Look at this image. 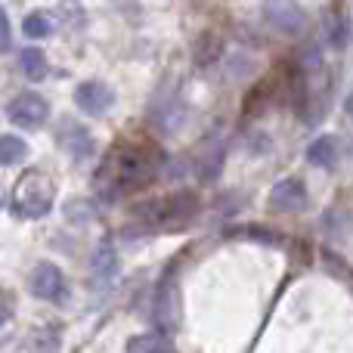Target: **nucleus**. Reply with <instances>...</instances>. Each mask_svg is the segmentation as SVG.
<instances>
[{"mask_svg": "<svg viewBox=\"0 0 353 353\" xmlns=\"http://www.w3.org/2000/svg\"><path fill=\"white\" fill-rule=\"evenodd\" d=\"M159 152L149 146H118L105 155L97 174V189L103 199L115 201L128 192H140L159 174Z\"/></svg>", "mask_w": 353, "mask_h": 353, "instance_id": "1", "label": "nucleus"}, {"mask_svg": "<svg viewBox=\"0 0 353 353\" xmlns=\"http://www.w3.org/2000/svg\"><path fill=\"white\" fill-rule=\"evenodd\" d=\"M56 199V186L47 174L25 171L12 189V214L22 220H41L50 214Z\"/></svg>", "mask_w": 353, "mask_h": 353, "instance_id": "2", "label": "nucleus"}, {"mask_svg": "<svg viewBox=\"0 0 353 353\" xmlns=\"http://www.w3.org/2000/svg\"><path fill=\"white\" fill-rule=\"evenodd\" d=\"M199 214V199L192 192H176L168 195V199H152L143 201V205L134 208V217L140 223H149L152 230H161V226H180L186 220H192Z\"/></svg>", "mask_w": 353, "mask_h": 353, "instance_id": "3", "label": "nucleus"}, {"mask_svg": "<svg viewBox=\"0 0 353 353\" xmlns=\"http://www.w3.org/2000/svg\"><path fill=\"white\" fill-rule=\"evenodd\" d=\"M6 115H10V121L16 124V128L37 130V128H43V121L50 118V105L41 93H19L16 99H10Z\"/></svg>", "mask_w": 353, "mask_h": 353, "instance_id": "4", "label": "nucleus"}, {"mask_svg": "<svg viewBox=\"0 0 353 353\" xmlns=\"http://www.w3.org/2000/svg\"><path fill=\"white\" fill-rule=\"evenodd\" d=\"M31 294L41 301H50V304H62L65 301V276L56 263L43 261L34 267L31 273Z\"/></svg>", "mask_w": 353, "mask_h": 353, "instance_id": "5", "label": "nucleus"}, {"mask_svg": "<svg viewBox=\"0 0 353 353\" xmlns=\"http://www.w3.org/2000/svg\"><path fill=\"white\" fill-rule=\"evenodd\" d=\"M263 16L282 34H298L307 22L298 0H263Z\"/></svg>", "mask_w": 353, "mask_h": 353, "instance_id": "6", "label": "nucleus"}, {"mask_svg": "<svg viewBox=\"0 0 353 353\" xmlns=\"http://www.w3.org/2000/svg\"><path fill=\"white\" fill-rule=\"evenodd\" d=\"M112 103H115V93H112V87L103 84V81H84V84H78V90H74V105H78L84 115H103V112L112 109Z\"/></svg>", "mask_w": 353, "mask_h": 353, "instance_id": "7", "label": "nucleus"}, {"mask_svg": "<svg viewBox=\"0 0 353 353\" xmlns=\"http://www.w3.org/2000/svg\"><path fill=\"white\" fill-rule=\"evenodd\" d=\"M270 208L282 214H294L307 208V186L298 180V176H288V180H279L270 192Z\"/></svg>", "mask_w": 353, "mask_h": 353, "instance_id": "8", "label": "nucleus"}, {"mask_svg": "<svg viewBox=\"0 0 353 353\" xmlns=\"http://www.w3.org/2000/svg\"><path fill=\"white\" fill-rule=\"evenodd\" d=\"M59 143H62V149H65L72 159H78V161H84L87 155H93V137H90V130L81 128L78 121H62Z\"/></svg>", "mask_w": 353, "mask_h": 353, "instance_id": "9", "label": "nucleus"}, {"mask_svg": "<svg viewBox=\"0 0 353 353\" xmlns=\"http://www.w3.org/2000/svg\"><path fill=\"white\" fill-rule=\"evenodd\" d=\"M176 288H174V270L168 273V279H161L159 294H155V319L161 329H174L176 325Z\"/></svg>", "mask_w": 353, "mask_h": 353, "instance_id": "10", "label": "nucleus"}, {"mask_svg": "<svg viewBox=\"0 0 353 353\" xmlns=\"http://www.w3.org/2000/svg\"><path fill=\"white\" fill-rule=\"evenodd\" d=\"M115 276H118V251H115V245L103 242L93 251V279L99 285H109Z\"/></svg>", "mask_w": 353, "mask_h": 353, "instance_id": "11", "label": "nucleus"}, {"mask_svg": "<svg viewBox=\"0 0 353 353\" xmlns=\"http://www.w3.org/2000/svg\"><path fill=\"white\" fill-rule=\"evenodd\" d=\"M307 159L313 161L316 168H335L338 161V140L329 134L316 137V140L310 143V149H307Z\"/></svg>", "mask_w": 353, "mask_h": 353, "instance_id": "12", "label": "nucleus"}, {"mask_svg": "<svg viewBox=\"0 0 353 353\" xmlns=\"http://www.w3.org/2000/svg\"><path fill=\"white\" fill-rule=\"evenodd\" d=\"M19 68H22V74L28 81H43L47 78V56L37 47H25L19 53Z\"/></svg>", "mask_w": 353, "mask_h": 353, "instance_id": "13", "label": "nucleus"}, {"mask_svg": "<svg viewBox=\"0 0 353 353\" xmlns=\"http://www.w3.org/2000/svg\"><path fill=\"white\" fill-rule=\"evenodd\" d=\"M128 353H174L171 341L159 332H146V335H134L128 341Z\"/></svg>", "mask_w": 353, "mask_h": 353, "instance_id": "14", "label": "nucleus"}, {"mask_svg": "<svg viewBox=\"0 0 353 353\" xmlns=\"http://www.w3.org/2000/svg\"><path fill=\"white\" fill-rule=\"evenodd\" d=\"M159 103L165 105V109H155V124L165 128V130H176L180 128V121H183V115H186L183 103L180 99H174V97H161Z\"/></svg>", "mask_w": 353, "mask_h": 353, "instance_id": "15", "label": "nucleus"}, {"mask_svg": "<svg viewBox=\"0 0 353 353\" xmlns=\"http://www.w3.org/2000/svg\"><path fill=\"white\" fill-rule=\"evenodd\" d=\"M28 155V143L16 134H3L0 137V165H19Z\"/></svg>", "mask_w": 353, "mask_h": 353, "instance_id": "16", "label": "nucleus"}, {"mask_svg": "<svg viewBox=\"0 0 353 353\" xmlns=\"http://www.w3.org/2000/svg\"><path fill=\"white\" fill-rule=\"evenodd\" d=\"M22 31H25V37H31V41H41V37H47L50 31H53V19L47 16V12H28L25 16V22H22Z\"/></svg>", "mask_w": 353, "mask_h": 353, "instance_id": "17", "label": "nucleus"}, {"mask_svg": "<svg viewBox=\"0 0 353 353\" xmlns=\"http://www.w3.org/2000/svg\"><path fill=\"white\" fill-rule=\"evenodd\" d=\"M325 31H329V43L335 50H341V47H347V37H350V25H347V19L338 12V16H332L329 19V25H325Z\"/></svg>", "mask_w": 353, "mask_h": 353, "instance_id": "18", "label": "nucleus"}, {"mask_svg": "<svg viewBox=\"0 0 353 353\" xmlns=\"http://www.w3.org/2000/svg\"><path fill=\"white\" fill-rule=\"evenodd\" d=\"M6 50H10V19L0 10V53H6Z\"/></svg>", "mask_w": 353, "mask_h": 353, "instance_id": "19", "label": "nucleus"}, {"mask_svg": "<svg viewBox=\"0 0 353 353\" xmlns=\"http://www.w3.org/2000/svg\"><path fill=\"white\" fill-rule=\"evenodd\" d=\"M6 323V310H3V307H0V325H3Z\"/></svg>", "mask_w": 353, "mask_h": 353, "instance_id": "20", "label": "nucleus"}, {"mask_svg": "<svg viewBox=\"0 0 353 353\" xmlns=\"http://www.w3.org/2000/svg\"><path fill=\"white\" fill-rule=\"evenodd\" d=\"M0 205H3V186H0Z\"/></svg>", "mask_w": 353, "mask_h": 353, "instance_id": "21", "label": "nucleus"}]
</instances>
